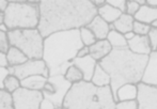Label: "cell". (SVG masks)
Segmentation results:
<instances>
[{"label":"cell","mask_w":157,"mask_h":109,"mask_svg":"<svg viewBox=\"0 0 157 109\" xmlns=\"http://www.w3.org/2000/svg\"><path fill=\"white\" fill-rule=\"evenodd\" d=\"M97 15L91 0H42L37 29L44 37L58 31L87 26Z\"/></svg>","instance_id":"1"},{"label":"cell","mask_w":157,"mask_h":109,"mask_svg":"<svg viewBox=\"0 0 157 109\" xmlns=\"http://www.w3.org/2000/svg\"><path fill=\"white\" fill-rule=\"evenodd\" d=\"M149 56L135 54L128 47L113 48L107 57L98 62L111 77V87L114 99L117 92L125 84H139L142 81Z\"/></svg>","instance_id":"2"},{"label":"cell","mask_w":157,"mask_h":109,"mask_svg":"<svg viewBox=\"0 0 157 109\" xmlns=\"http://www.w3.org/2000/svg\"><path fill=\"white\" fill-rule=\"evenodd\" d=\"M82 46L79 29L58 31L46 37L43 59L47 63L50 76L65 74Z\"/></svg>","instance_id":"3"},{"label":"cell","mask_w":157,"mask_h":109,"mask_svg":"<svg viewBox=\"0 0 157 109\" xmlns=\"http://www.w3.org/2000/svg\"><path fill=\"white\" fill-rule=\"evenodd\" d=\"M110 84L97 87L92 81L81 80L72 84L63 101L64 109H116Z\"/></svg>","instance_id":"4"},{"label":"cell","mask_w":157,"mask_h":109,"mask_svg":"<svg viewBox=\"0 0 157 109\" xmlns=\"http://www.w3.org/2000/svg\"><path fill=\"white\" fill-rule=\"evenodd\" d=\"M40 6L30 2H10L4 11V24L9 30L37 28Z\"/></svg>","instance_id":"5"},{"label":"cell","mask_w":157,"mask_h":109,"mask_svg":"<svg viewBox=\"0 0 157 109\" xmlns=\"http://www.w3.org/2000/svg\"><path fill=\"white\" fill-rule=\"evenodd\" d=\"M11 46L19 48L29 59H43L44 39L37 28L9 30Z\"/></svg>","instance_id":"6"},{"label":"cell","mask_w":157,"mask_h":109,"mask_svg":"<svg viewBox=\"0 0 157 109\" xmlns=\"http://www.w3.org/2000/svg\"><path fill=\"white\" fill-rule=\"evenodd\" d=\"M15 109H40L44 99L42 91L21 87L12 93Z\"/></svg>","instance_id":"7"},{"label":"cell","mask_w":157,"mask_h":109,"mask_svg":"<svg viewBox=\"0 0 157 109\" xmlns=\"http://www.w3.org/2000/svg\"><path fill=\"white\" fill-rule=\"evenodd\" d=\"M9 70L10 74L16 75L21 80L31 75H43L47 78L50 76L49 68L44 59H29L21 65L9 66Z\"/></svg>","instance_id":"8"},{"label":"cell","mask_w":157,"mask_h":109,"mask_svg":"<svg viewBox=\"0 0 157 109\" xmlns=\"http://www.w3.org/2000/svg\"><path fill=\"white\" fill-rule=\"evenodd\" d=\"M138 86V109H157V86L140 81Z\"/></svg>","instance_id":"9"},{"label":"cell","mask_w":157,"mask_h":109,"mask_svg":"<svg viewBox=\"0 0 157 109\" xmlns=\"http://www.w3.org/2000/svg\"><path fill=\"white\" fill-rule=\"evenodd\" d=\"M50 81H52L56 86V93L54 95H49L48 97L49 99H52V103L56 106V109L62 108L63 101L65 99L66 93L68 92L70 88L72 87V82H70L67 79L64 77V75H55V76H49L48 77Z\"/></svg>","instance_id":"10"},{"label":"cell","mask_w":157,"mask_h":109,"mask_svg":"<svg viewBox=\"0 0 157 109\" xmlns=\"http://www.w3.org/2000/svg\"><path fill=\"white\" fill-rule=\"evenodd\" d=\"M127 47L135 54L150 56L153 53L151 46V42L147 35H138L136 34L132 40L128 41Z\"/></svg>","instance_id":"11"},{"label":"cell","mask_w":157,"mask_h":109,"mask_svg":"<svg viewBox=\"0 0 157 109\" xmlns=\"http://www.w3.org/2000/svg\"><path fill=\"white\" fill-rule=\"evenodd\" d=\"M97 63L98 62L91 55H88L82 58L76 57L74 59V62H73V64L78 66L81 70V72L83 73V80H87V81H91Z\"/></svg>","instance_id":"12"},{"label":"cell","mask_w":157,"mask_h":109,"mask_svg":"<svg viewBox=\"0 0 157 109\" xmlns=\"http://www.w3.org/2000/svg\"><path fill=\"white\" fill-rule=\"evenodd\" d=\"M88 28H90L95 34L97 40L107 39V35L110 31V24L107 23L103 17H101L98 14L95 15L91 21L87 25Z\"/></svg>","instance_id":"13"},{"label":"cell","mask_w":157,"mask_h":109,"mask_svg":"<svg viewBox=\"0 0 157 109\" xmlns=\"http://www.w3.org/2000/svg\"><path fill=\"white\" fill-rule=\"evenodd\" d=\"M89 48H90V55H91L97 62H99L101 59L107 57V56L111 53V50L113 49L112 45L110 44V42L108 41L107 39L97 40L93 45L89 46Z\"/></svg>","instance_id":"14"},{"label":"cell","mask_w":157,"mask_h":109,"mask_svg":"<svg viewBox=\"0 0 157 109\" xmlns=\"http://www.w3.org/2000/svg\"><path fill=\"white\" fill-rule=\"evenodd\" d=\"M142 81L157 86V53L153 52L149 56V62L145 68Z\"/></svg>","instance_id":"15"},{"label":"cell","mask_w":157,"mask_h":109,"mask_svg":"<svg viewBox=\"0 0 157 109\" xmlns=\"http://www.w3.org/2000/svg\"><path fill=\"white\" fill-rule=\"evenodd\" d=\"M122 13L123 12L120 9L108 3H104L101 6H97V14L101 17H103L109 24H113L122 15Z\"/></svg>","instance_id":"16"},{"label":"cell","mask_w":157,"mask_h":109,"mask_svg":"<svg viewBox=\"0 0 157 109\" xmlns=\"http://www.w3.org/2000/svg\"><path fill=\"white\" fill-rule=\"evenodd\" d=\"M134 17L136 21H140L151 25L154 21L157 19V8L151 6L149 4H143L140 6L139 11Z\"/></svg>","instance_id":"17"},{"label":"cell","mask_w":157,"mask_h":109,"mask_svg":"<svg viewBox=\"0 0 157 109\" xmlns=\"http://www.w3.org/2000/svg\"><path fill=\"white\" fill-rule=\"evenodd\" d=\"M138 86L136 84H125L118 89L117 92V102L126 101V99H137Z\"/></svg>","instance_id":"18"},{"label":"cell","mask_w":157,"mask_h":109,"mask_svg":"<svg viewBox=\"0 0 157 109\" xmlns=\"http://www.w3.org/2000/svg\"><path fill=\"white\" fill-rule=\"evenodd\" d=\"M47 80H48L47 77L43 76V75H31V76L21 79V87L32 89V90L42 91Z\"/></svg>","instance_id":"19"},{"label":"cell","mask_w":157,"mask_h":109,"mask_svg":"<svg viewBox=\"0 0 157 109\" xmlns=\"http://www.w3.org/2000/svg\"><path fill=\"white\" fill-rule=\"evenodd\" d=\"M134 23H135V17L132 15H129L127 13L123 12L122 15L113 23V26L116 30L120 31V32H122L124 34L126 32L132 31Z\"/></svg>","instance_id":"20"},{"label":"cell","mask_w":157,"mask_h":109,"mask_svg":"<svg viewBox=\"0 0 157 109\" xmlns=\"http://www.w3.org/2000/svg\"><path fill=\"white\" fill-rule=\"evenodd\" d=\"M6 57H8L9 66L21 65L29 60L26 54H24L19 48L15 47V46H10L8 53H6Z\"/></svg>","instance_id":"21"},{"label":"cell","mask_w":157,"mask_h":109,"mask_svg":"<svg viewBox=\"0 0 157 109\" xmlns=\"http://www.w3.org/2000/svg\"><path fill=\"white\" fill-rule=\"evenodd\" d=\"M91 81L93 82L94 84H96L97 87L108 86V84H111V77H110L109 73H108L107 71L104 70L101 64L97 63Z\"/></svg>","instance_id":"22"},{"label":"cell","mask_w":157,"mask_h":109,"mask_svg":"<svg viewBox=\"0 0 157 109\" xmlns=\"http://www.w3.org/2000/svg\"><path fill=\"white\" fill-rule=\"evenodd\" d=\"M107 40L110 42L113 48H124L127 47L128 45V41L126 40L125 35L116 29L109 31L107 35Z\"/></svg>","instance_id":"23"},{"label":"cell","mask_w":157,"mask_h":109,"mask_svg":"<svg viewBox=\"0 0 157 109\" xmlns=\"http://www.w3.org/2000/svg\"><path fill=\"white\" fill-rule=\"evenodd\" d=\"M64 77L70 82L75 84V82L83 80V73L81 72V70L78 66H76L75 64H72V65L67 68V71L65 72Z\"/></svg>","instance_id":"24"},{"label":"cell","mask_w":157,"mask_h":109,"mask_svg":"<svg viewBox=\"0 0 157 109\" xmlns=\"http://www.w3.org/2000/svg\"><path fill=\"white\" fill-rule=\"evenodd\" d=\"M79 32H80V39H81V41H82L83 45L91 46L97 41L93 31L90 28H88L87 26H83V27L79 28Z\"/></svg>","instance_id":"25"},{"label":"cell","mask_w":157,"mask_h":109,"mask_svg":"<svg viewBox=\"0 0 157 109\" xmlns=\"http://www.w3.org/2000/svg\"><path fill=\"white\" fill-rule=\"evenodd\" d=\"M3 86H4V89L9 92L13 93L15 90H17L18 88L21 87V79L14 74H9L8 76L6 77L4 79V82H3Z\"/></svg>","instance_id":"26"},{"label":"cell","mask_w":157,"mask_h":109,"mask_svg":"<svg viewBox=\"0 0 157 109\" xmlns=\"http://www.w3.org/2000/svg\"><path fill=\"white\" fill-rule=\"evenodd\" d=\"M13 95L6 89H0V109H13Z\"/></svg>","instance_id":"27"},{"label":"cell","mask_w":157,"mask_h":109,"mask_svg":"<svg viewBox=\"0 0 157 109\" xmlns=\"http://www.w3.org/2000/svg\"><path fill=\"white\" fill-rule=\"evenodd\" d=\"M152 26L149 25L147 23H143L140 21H136L135 19L134 27H132V31L138 35H147V33L150 32Z\"/></svg>","instance_id":"28"},{"label":"cell","mask_w":157,"mask_h":109,"mask_svg":"<svg viewBox=\"0 0 157 109\" xmlns=\"http://www.w3.org/2000/svg\"><path fill=\"white\" fill-rule=\"evenodd\" d=\"M116 109H138L137 99H126V101L117 102Z\"/></svg>","instance_id":"29"},{"label":"cell","mask_w":157,"mask_h":109,"mask_svg":"<svg viewBox=\"0 0 157 109\" xmlns=\"http://www.w3.org/2000/svg\"><path fill=\"white\" fill-rule=\"evenodd\" d=\"M10 40H9L8 32L0 30V50L3 53H8L9 48H10Z\"/></svg>","instance_id":"30"},{"label":"cell","mask_w":157,"mask_h":109,"mask_svg":"<svg viewBox=\"0 0 157 109\" xmlns=\"http://www.w3.org/2000/svg\"><path fill=\"white\" fill-rule=\"evenodd\" d=\"M140 6H141L140 4L137 3V2H135V1H127V2H126L125 13L135 16V15L137 14V12L139 11V9H140Z\"/></svg>","instance_id":"31"},{"label":"cell","mask_w":157,"mask_h":109,"mask_svg":"<svg viewBox=\"0 0 157 109\" xmlns=\"http://www.w3.org/2000/svg\"><path fill=\"white\" fill-rule=\"evenodd\" d=\"M147 37L150 39V42H151V46L153 52H156L157 48V28L152 27L150 32L147 33Z\"/></svg>","instance_id":"32"},{"label":"cell","mask_w":157,"mask_h":109,"mask_svg":"<svg viewBox=\"0 0 157 109\" xmlns=\"http://www.w3.org/2000/svg\"><path fill=\"white\" fill-rule=\"evenodd\" d=\"M126 2L127 0H105V3L111 4V6L120 9L122 12H125L126 10Z\"/></svg>","instance_id":"33"},{"label":"cell","mask_w":157,"mask_h":109,"mask_svg":"<svg viewBox=\"0 0 157 109\" xmlns=\"http://www.w3.org/2000/svg\"><path fill=\"white\" fill-rule=\"evenodd\" d=\"M40 109H56V106L52 103V99L44 96L43 101H42V103H41V106H40Z\"/></svg>","instance_id":"34"},{"label":"cell","mask_w":157,"mask_h":109,"mask_svg":"<svg viewBox=\"0 0 157 109\" xmlns=\"http://www.w3.org/2000/svg\"><path fill=\"white\" fill-rule=\"evenodd\" d=\"M10 74V70L9 68H3V66H0V89H4L3 82L4 79L8 75Z\"/></svg>","instance_id":"35"},{"label":"cell","mask_w":157,"mask_h":109,"mask_svg":"<svg viewBox=\"0 0 157 109\" xmlns=\"http://www.w3.org/2000/svg\"><path fill=\"white\" fill-rule=\"evenodd\" d=\"M0 66L3 68H9V62L8 57H6V53H3L0 50Z\"/></svg>","instance_id":"36"},{"label":"cell","mask_w":157,"mask_h":109,"mask_svg":"<svg viewBox=\"0 0 157 109\" xmlns=\"http://www.w3.org/2000/svg\"><path fill=\"white\" fill-rule=\"evenodd\" d=\"M88 55H90V48H89V46H86V45H83L82 47L78 50V53H77V57H79V58L86 57V56H88Z\"/></svg>","instance_id":"37"},{"label":"cell","mask_w":157,"mask_h":109,"mask_svg":"<svg viewBox=\"0 0 157 109\" xmlns=\"http://www.w3.org/2000/svg\"><path fill=\"white\" fill-rule=\"evenodd\" d=\"M8 6H9L8 0H0V12L4 13V11L8 8Z\"/></svg>","instance_id":"38"},{"label":"cell","mask_w":157,"mask_h":109,"mask_svg":"<svg viewBox=\"0 0 157 109\" xmlns=\"http://www.w3.org/2000/svg\"><path fill=\"white\" fill-rule=\"evenodd\" d=\"M124 35H125V37H126V40L127 41H129V40H132V37L136 35V33L134 32V31H129V32H126V33H124Z\"/></svg>","instance_id":"39"},{"label":"cell","mask_w":157,"mask_h":109,"mask_svg":"<svg viewBox=\"0 0 157 109\" xmlns=\"http://www.w3.org/2000/svg\"><path fill=\"white\" fill-rule=\"evenodd\" d=\"M147 4L157 8V0H147Z\"/></svg>","instance_id":"40"},{"label":"cell","mask_w":157,"mask_h":109,"mask_svg":"<svg viewBox=\"0 0 157 109\" xmlns=\"http://www.w3.org/2000/svg\"><path fill=\"white\" fill-rule=\"evenodd\" d=\"M91 1L93 2L96 6H101V4L105 3V0H91Z\"/></svg>","instance_id":"41"},{"label":"cell","mask_w":157,"mask_h":109,"mask_svg":"<svg viewBox=\"0 0 157 109\" xmlns=\"http://www.w3.org/2000/svg\"><path fill=\"white\" fill-rule=\"evenodd\" d=\"M127 1H135V2H137V3L140 4V6L147 4V0H127Z\"/></svg>","instance_id":"42"},{"label":"cell","mask_w":157,"mask_h":109,"mask_svg":"<svg viewBox=\"0 0 157 109\" xmlns=\"http://www.w3.org/2000/svg\"><path fill=\"white\" fill-rule=\"evenodd\" d=\"M0 30L4 31V32H9V28L6 27V24H2V25H0Z\"/></svg>","instance_id":"43"},{"label":"cell","mask_w":157,"mask_h":109,"mask_svg":"<svg viewBox=\"0 0 157 109\" xmlns=\"http://www.w3.org/2000/svg\"><path fill=\"white\" fill-rule=\"evenodd\" d=\"M28 2H30V3H32V4H41V2H42V0H27Z\"/></svg>","instance_id":"44"},{"label":"cell","mask_w":157,"mask_h":109,"mask_svg":"<svg viewBox=\"0 0 157 109\" xmlns=\"http://www.w3.org/2000/svg\"><path fill=\"white\" fill-rule=\"evenodd\" d=\"M4 24V13L0 12V25Z\"/></svg>","instance_id":"45"},{"label":"cell","mask_w":157,"mask_h":109,"mask_svg":"<svg viewBox=\"0 0 157 109\" xmlns=\"http://www.w3.org/2000/svg\"><path fill=\"white\" fill-rule=\"evenodd\" d=\"M9 3L10 2H27V0H8Z\"/></svg>","instance_id":"46"},{"label":"cell","mask_w":157,"mask_h":109,"mask_svg":"<svg viewBox=\"0 0 157 109\" xmlns=\"http://www.w3.org/2000/svg\"><path fill=\"white\" fill-rule=\"evenodd\" d=\"M151 26H152V27H154V28H157V19H156V21H154L153 23L151 24Z\"/></svg>","instance_id":"47"},{"label":"cell","mask_w":157,"mask_h":109,"mask_svg":"<svg viewBox=\"0 0 157 109\" xmlns=\"http://www.w3.org/2000/svg\"><path fill=\"white\" fill-rule=\"evenodd\" d=\"M156 53H157V48H156Z\"/></svg>","instance_id":"48"}]
</instances>
